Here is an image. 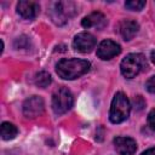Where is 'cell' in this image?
Segmentation results:
<instances>
[{
	"label": "cell",
	"instance_id": "cell-1",
	"mask_svg": "<svg viewBox=\"0 0 155 155\" xmlns=\"http://www.w3.org/2000/svg\"><path fill=\"white\" fill-rule=\"evenodd\" d=\"M90 69V63L84 59L70 58V59H61L56 65V71L59 78L65 80L76 79L84 74H86Z\"/></svg>",
	"mask_w": 155,
	"mask_h": 155
},
{
	"label": "cell",
	"instance_id": "cell-2",
	"mask_svg": "<svg viewBox=\"0 0 155 155\" xmlns=\"http://www.w3.org/2000/svg\"><path fill=\"white\" fill-rule=\"evenodd\" d=\"M130 110H131V105L126 94H124L122 92H117L111 102L109 119L114 124H120L128 117Z\"/></svg>",
	"mask_w": 155,
	"mask_h": 155
},
{
	"label": "cell",
	"instance_id": "cell-3",
	"mask_svg": "<svg viewBox=\"0 0 155 155\" xmlns=\"http://www.w3.org/2000/svg\"><path fill=\"white\" fill-rule=\"evenodd\" d=\"M120 68L125 78L132 79L147 68V61L140 53H130L122 59Z\"/></svg>",
	"mask_w": 155,
	"mask_h": 155
},
{
	"label": "cell",
	"instance_id": "cell-4",
	"mask_svg": "<svg viewBox=\"0 0 155 155\" xmlns=\"http://www.w3.org/2000/svg\"><path fill=\"white\" fill-rule=\"evenodd\" d=\"M76 6L71 1H58L53 5L51 11V18L58 25H63L67 23L69 17H73L76 13Z\"/></svg>",
	"mask_w": 155,
	"mask_h": 155
},
{
	"label": "cell",
	"instance_id": "cell-5",
	"mask_svg": "<svg viewBox=\"0 0 155 155\" xmlns=\"http://www.w3.org/2000/svg\"><path fill=\"white\" fill-rule=\"evenodd\" d=\"M73 103H74L73 94L65 87L58 88L52 96V109L58 115L67 113L73 107Z\"/></svg>",
	"mask_w": 155,
	"mask_h": 155
},
{
	"label": "cell",
	"instance_id": "cell-6",
	"mask_svg": "<svg viewBox=\"0 0 155 155\" xmlns=\"http://www.w3.org/2000/svg\"><path fill=\"white\" fill-rule=\"evenodd\" d=\"M45 109V103L41 97L33 96L25 99L23 103V114L28 119H34L36 116H40L44 113Z\"/></svg>",
	"mask_w": 155,
	"mask_h": 155
},
{
	"label": "cell",
	"instance_id": "cell-7",
	"mask_svg": "<svg viewBox=\"0 0 155 155\" xmlns=\"http://www.w3.org/2000/svg\"><path fill=\"white\" fill-rule=\"evenodd\" d=\"M73 46H74V48L76 51L86 53V52L92 51V48L96 46V39H94V36L92 34L84 31V33L78 34L74 38Z\"/></svg>",
	"mask_w": 155,
	"mask_h": 155
},
{
	"label": "cell",
	"instance_id": "cell-8",
	"mask_svg": "<svg viewBox=\"0 0 155 155\" xmlns=\"http://www.w3.org/2000/svg\"><path fill=\"white\" fill-rule=\"evenodd\" d=\"M120 52H121L120 46L111 40H103L97 48V56L104 61L111 59L113 57L117 56Z\"/></svg>",
	"mask_w": 155,
	"mask_h": 155
},
{
	"label": "cell",
	"instance_id": "cell-9",
	"mask_svg": "<svg viewBox=\"0 0 155 155\" xmlns=\"http://www.w3.org/2000/svg\"><path fill=\"white\" fill-rule=\"evenodd\" d=\"M114 145L120 155H133L137 150L136 140L130 137H116L114 139Z\"/></svg>",
	"mask_w": 155,
	"mask_h": 155
},
{
	"label": "cell",
	"instance_id": "cell-10",
	"mask_svg": "<svg viewBox=\"0 0 155 155\" xmlns=\"http://www.w3.org/2000/svg\"><path fill=\"white\" fill-rule=\"evenodd\" d=\"M40 11V6L35 1L23 0L17 4V12L25 19H33Z\"/></svg>",
	"mask_w": 155,
	"mask_h": 155
},
{
	"label": "cell",
	"instance_id": "cell-11",
	"mask_svg": "<svg viewBox=\"0 0 155 155\" xmlns=\"http://www.w3.org/2000/svg\"><path fill=\"white\" fill-rule=\"evenodd\" d=\"M107 24V18L103 13L101 12H92L91 15L86 16L82 21H81V25L84 28H97V29H102L104 28Z\"/></svg>",
	"mask_w": 155,
	"mask_h": 155
},
{
	"label": "cell",
	"instance_id": "cell-12",
	"mask_svg": "<svg viewBox=\"0 0 155 155\" xmlns=\"http://www.w3.org/2000/svg\"><path fill=\"white\" fill-rule=\"evenodd\" d=\"M139 25L136 21L132 19H125L120 24V34L125 40H131L133 36L138 33Z\"/></svg>",
	"mask_w": 155,
	"mask_h": 155
},
{
	"label": "cell",
	"instance_id": "cell-13",
	"mask_svg": "<svg viewBox=\"0 0 155 155\" xmlns=\"http://www.w3.org/2000/svg\"><path fill=\"white\" fill-rule=\"evenodd\" d=\"M0 133H1V138L4 140H10V139H13L17 136L18 130L11 122H2L1 128H0Z\"/></svg>",
	"mask_w": 155,
	"mask_h": 155
},
{
	"label": "cell",
	"instance_id": "cell-14",
	"mask_svg": "<svg viewBox=\"0 0 155 155\" xmlns=\"http://www.w3.org/2000/svg\"><path fill=\"white\" fill-rule=\"evenodd\" d=\"M52 79H51V75L47 73V71H40L35 75L34 78V82L38 87H41V88H45L47 87L50 84H51Z\"/></svg>",
	"mask_w": 155,
	"mask_h": 155
},
{
	"label": "cell",
	"instance_id": "cell-15",
	"mask_svg": "<svg viewBox=\"0 0 155 155\" xmlns=\"http://www.w3.org/2000/svg\"><path fill=\"white\" fill-rule=\"evenodd\" d=\"M125 6L128 10H132V11H140L145 6V1H143V0H130V1L125 2Z\"/></svg>",
	"mask_w": 155,
	"mask_h": 155
},
{
	"label": "cell",
	"instance_id": "cell-16",
	"mask_svg": "<svg viewBox=\"0 0 155 155\" xmlns=\"http://www.w3.org/2000/svg\"><path fill=\"white\" fill-rule=\"evenodd\" d=\"M29 44V40L27 36H21V38H17L15 40V47L16 48H24L27 47Z\"/></svg>",
	"mask_w": 155,
	"mask_h": 155
},
{
	"label": "cell",
	"instance_id": "cell-17",
	"mask_svg": "<svg viewBox=\"0 0 155 155\" xmlns=\"http://www.w3.org/2000/svg\"><path fill=\"white\" fill-rule=\"evenodd\" d=\"M145 87H147V90H148L150 93H155V76H151V78L147 81Z\"/></svg>",
	"mask_w": 155,
	"mask_h": 155
},
{
	"label": "cell",
	"instance_id": "cell-18",
	"mask_svg": "<svg viewBox=\"0 0 155 155\" xmlns=\"http://www.w3.org/2000/svg\"><path fill=\"white\" fill-rule=\"evenodd\" d=\"M148 125L150 126L151 130L155 131V109H153L148 115Z\"/></svg>",
	"mask_w": 155,
	"mask_h": 155
},
{
	"label": "cell",
	"instance_id": "cell-19",
	"mask_svg": "<svg viewBox=\"0 0 155 155\" xmlns=\"http://www.w3.org/2000/svg\"><path fill=\"white\" fill-rule=\"evenodd\" d=\"M133 103H134V107H136V109H137V110H140V109H143V107L145 105V102L143 101V98H142L140 96L136 97V98L133 99Z\"/></svg>",
	"mask_w": 155,
	"mask_h": 155
},
{
	"label": "cell",
	"instance_id": "cell-20",
	"mask_svg": "<svg viewBox=\"0 0 155 155\" xmlns=\"http://www.w3.org/2000/svg\"><path fill=\"white\" fill-rule=\"evenodd\" d=\"M142 155H155V148H150L145 150L144 153H142Z\"/></svg>",
	"mask_w": 155,
	"mask_h": 155
},
{
	"label": "cell",
	"instance_id": "cell-21",
	"mask_svg": "<svg viewBox=\"0 0 155 155\" xmlns=\"http://www.w3.org/2000/svg\"><path fill=\"white\" fill-rule=\"evenodd\" d=\"M151 61H153V63L155 64V51L151 52Z\"/></svg>",
	"mask_w": 155,
	"mask_h": 155
}]
</instances>
